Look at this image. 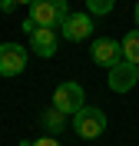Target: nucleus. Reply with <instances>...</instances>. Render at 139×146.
<instances>
[{
  "mask_svg": "<svg viewBox=\"0 0 139 146\" xmlns=\"http://www.w3.org/2000/svg\"><path fill=\"white\" fill-rule=\"evenodd\" d=\"M50 106H56L63 116H70V119H73L76 113L86 106V90L80 86V83L66 80V83H60V86L53 90V103H50Z\"/></svg>",
  "mask_w": 139,
  "mask_h": 146,
  "instance_id": "nucleus-1",
  "label": "nucleus"
},
{
  "mask_svg": "<svg viewBox=\"0 0 139 146\" xmlns=\"http://www.w3.org/2000/svg\"><path fill=\"white\" fill-rule=\"evenodd\" d=\"M66 13H70L66 0H33V3H30V20H33L37 27L56 30L66 20Z\"/></svg>",
  "mask_w": 139,
  "mask_h": 146,
  "instance_id": "nucleus-2",
  "label": "nucleus"
},
{
  "mask_svg": "<svg viewBox=\"0 0 139 146\" xmlns=\"http://www.w3.org/2000/svg\"><path fill=\"white\" fill-rule=\"evenodd\" d=\"M73 129H76V136H83V139L103 136V133H106V113H103L99 106H90V103H86V106L73 116Z\"/></svg>",
  "mask_w": 139,
  "mask_h": 146,
  "instance_id": "nucleus-3",
  "label": "nucleus"
},
{
  "mask_svg": "<svg viewBox=\"0 0 139 146\" xmlns=\"http://www.w3.org/2000/svg\"><path fill=\"white\" fill-rule=\"evenodd\" d=\"M139 80V66L129 63V60H119V63L109 66V76H106V83H109L113 93H129L132 86H136Z\"/></svg>",
  "mask_w": 139,
  "mask_h": 146,
  "instance_id": "nucleus-4",
  "label": "nucleus"
},
{
  "mask_svg": "<svg viewBox=\"0 0 139 146\" xmlns=\"http://www.w3.org/2000/svg\"><path fill=\"white\" fill-rule=\"evenodd\" d=\"M90 33H93V17L90 13H66V20L60 23V36L70 40V43L90 40Z\"/></svg>",
  "mask_w": 139,
  "mask_h": 146,
  "instance_id": "nucleus-5",
  "label": "nucleus"
},
{
  "mask_svg": "<svg viewBox=\"0 0 139 146\" xmlns=\"http://www.w3.org/2000/svg\"><path fill=\"white\" fill-rule=\"evenodd\" d=\"M90 56H93V63H99V66L109 70L113 63H119V60H123V46H119V40L96 36V40L90 43Z\"/></svg>",
  "mask_w": 139,
  "mask_h": 146,
  "instance_id": "nucleus-6",
  "label": "nucleus"
},
{
  "mask_svg": "<svg viewBox=\"0 0 139 146\" xmlns=\"http://www.w3.org/2000/svg\"><path fill=\"white\" fill-rule=\"evenodd\" d=\"M27 66V46L20 43H0V76H17Z\"/></svg>",
  "mask_w": 139,
  "mask_h": 146,
  "instance_id": "nucleus-7",
  "label": "nucleus"
},
{
  "mask_svg": "<svg viewBox=\"0 0 139 146\" xmlns=\"http://www.w3.org/2000/svg\"><path fill=\"white\" fill-rule=\"evenodd\" d=\"M56 46H60V33L50 27H37L33 33H30V50L40 56V60H50V56L56 53Z\"/></svg>",
  "mask_w": 139,
  "mask_h": 146,
  "instance_id": "nucleus-8",
  "label": "nucleus"
},
{
  "mask_svg": "<svg viewBox=\"0 0 139 146\" xmlns=\"http://www.w3.org/2000/svg\"><path fill=\"white\" fill-rule=\"evenodd\" d=\"M40 126L46 129V136H60L63 129H70V116H63L56 106H46L40 113Z\"/></svg>",
  "mask_w": 139,
  "mask_h": 146,
  "instance_id": "nucleus-9",
  "label": "nucleus"
},
{
  "mask_svg": "<svg viewBox=\"0 0 139 146\" xmlns=\"http://www.w3.org/2000/svg\"><path fill=\"white\" fill-rule=\"evenodd\" d=\"M123 60H129V63H136L139 66V27L136 30H129V33L123 36Z\"/></svg>",
  "mask_w": 139,
  "mask_h": 146,
  "instance_id": "nucleus-10",
  "label": "nucleus"
},
{
  "mask_svg": "<svg viewBox=\"0 0 139 146\" xmlns=\"http://www.w3.org/2000/svg\"><path fill=\"white\" fill-rule=\"evenodd\" d=\"M113 3H116V0H86V13H90V17H106L113 10Z\"/></svg>",
  "mask_w": 139,
  "mask_h": 146,
  "instance_id": "nucleus-11",
  "label": "nucleus"
},
{
  "mask_svg": "<svg viewBox=\"0 0 139 146\" xmlns=\"http://www.w3.org/2000/svg\"><path fill=\"white\" fill-rule=\"evenodd\" d=\"M20 146H60L56 136H40V139H23Z\"/></svg>",
  "mask_w": 139,
  "mask_h": 146,
  "instance_id": "nucleus-12",
  "label": "nucleus"
},
{
  "mask_svg": "<svg viewBox=\"0 0 139 146\" xmlns=\"http://www.w3.org/2000/svg\"><path fill=\"white\" fill-rule=\"evenodd\" d=\"M13 7H17L13 0H0V10H3V13H13Z\"/></svg>",
  "mask_w": 139,
  "mask_h": 146,
  "instance_id": "nucleus-13",
  "label": "nucleus"
},
{
  "mask_svg": "<svg viewBox=\"0 0 139 146\" xmlns=\"http://www.w3.org/2000/svg\"><path fill=\"white\" fill-rule=\"evenodd\" d=\"M33 30H37V23H33V20H30V17H27V20H23V33H27V36H30V33H33Z\"/></svg>",
  "mask_w": 139,
  "mask_h": 146,
  "instance_id": "nucleus-14",
  "label": "nucleus"
},
{
  "mask_svg": "<svg viewBox=\"0 0 139 146\" xmlns=\"http://www.w3.org/2000/svg\"><path fill=\"white\" fill-rule=\"evenodd\" d=\"M136 27H139V0H136Z\"/></svg>",
  "mask_w": 139,
  "mask_h": 146,
  "instance_id": "nucleus-15",
  "label": "nucleus"
},
{
  "mask_svg": "<svg viewBox=\"0 0 139 146\" xmlns=\"http://www.w3.org/2000/svg\"><path fill=\"white\" fill-rule=\"evenodd\" d=\"M13 3H27V7H30V3H33V0H13Z\"/></svg>",
  "mask_w": 139,
  "mask_h": 146,
  "instance_id": "nucleus-16",
  "label": "nucleus"
}]
</instances>
